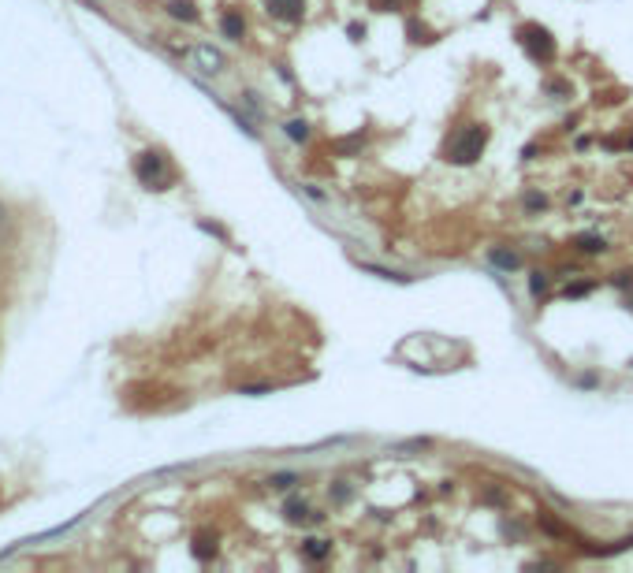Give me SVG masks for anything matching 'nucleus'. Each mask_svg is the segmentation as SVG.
Wrapping results in <instances>:
<instances>
[{"mask_svg": "<svg viewBox=\"0 0 633 573\" xmlns=\"http://www.w3.org/2000/svg\"><path fill=\"white\" fill-rule=\"evenodd\" d=\"M518 41L526 45V52L533 60H540V63H552L555 60V38L544 30V26H537V23H526L518 30Z\"/></svg>", "mask_w": 633, "mask_h": 573, "instance_id": "3", "label": "nucleus"}, {"mask_svg": "<svg viewBox=\"0 0 633 573\" xmlns=\"http://www.w3.org/2000/svg\"><path fill=\"white\" fill-rule=\"evenodd\" d=\"M365 272H373V276L380 279H399V283H410V276H402V272H388V268H376V265H362Z\"/></svg>", "mask_w": 633, "mask_h": 573, "instance_id": "19", "label": "nucleus"}, {"mask_svg": "<svg viewBox=\"0 0 633 573\" xmlns=\"http://www.w3.org/2000/svg\"><path fill=\"white\" fill-rule=\"evenodd\" d=\"M134 175H138V183L149 186V190H168L172 186L168 160H164L160 153H153V149H145V153L134 157Z\"/></svg>", "mask_w": 633, "mask_h": 573, "instance_id": "2", "label": "nucleus"}, {"mask_svg": "<svg viewBox=\"0 0 633 573\" xmlns=\"http://www.w3.org/2000/svg\"><path fill=\"white\" fill-rule=\"evenodd\" d=\"M362 145V134H354V138H343V142H335V149L339 153H351V149H357Z\"/></svg>", "mask_w": 633, "mask_h": 573, "instance_id": "23", "label": "nucleus"}, {"mask_svg": "<svg viewBox=\"0 0 633 573\" xmlns=\"http://www.w3.org/2000/svg\"><path fill=\"white\" fill-rule=\"evenodd\" d=\"M346 34H351V41H362L365 38V26L362 23H351V26H346Z\"/></svg>", "mask_w": 633, "mask_h": 573, "instance_id": "26", "label": "nucleus"}, {"mask_svg": "<svg viewBox=\"0 0 633 573\" xmlns=\"http://www.w3.org/2000/svg\"><path fill=\"white\" fill-rule=\"evenodd\" d=\"M529 294H533V298H544V294H548V276H544L540 268L529 272Z\"/></svg>", "mask_w": 633, "mask_h": 573, "instance_id": "14", "label": "nucleus"}, {"mask_svg": "<svg viewBox=\"0 0 633 573\" xmlns=\"http://www.w3.org/2000/svg\"><path fill=\"white\" fill-rule=\"evenodd\" d=\"M168 15H176V19H183V23H194L198 8H194V0H168Z\"/></svg>", "mask_w": 633, "mask_h": 573, "instance_id": "12", "label": "nucleus"}, {"mask_svg": "<svg viewBox=\"0 0 633 573\" xmlns=\"http://www.w3.org/2000/svg\"><path fill=\"white\" fill-rule=\"evenodd\" d=\"M194 559L198 562H209V559H216V536H209V532H198L194 536Z\"/></svg>", "mask_w": 633, "mask_h": 573, "instance_id": "10", "label": "nucleus"}, {"mask_svg": "<svg viewBox=\"0 0 633 573\" xmlns=\"http://www.w3.org/2000/svg\"><path fill=\"white\" fill-rule=\"evenodd\" d=\"M611 283H614V287H622V290H626V287L633 290V272H614Z\"/></svg>", "mask_w": 633, "mask_h": 573, "instance_id": "21", "label": "nucleus"}, {"mask_svg": "<svg viewBox=\"0 0 633 573\" xmlns=\"http://www.w3.org/2000/svg\"><path fill=\"white\" fill-rule=\"evenodd\" d=\"M220 30H224V38L242 41V34H246V19H242L238 12H224V15H220Z\"/></svg>", "mask_w": 633, "mask_h": 573, "instance_id": "7", "label": "nucleus"}, {"mask_svg": "<svg viewBox=\"0 0 633 573\" xmlns=\"http://www.w3.org/2000/svg\"><path fill=\"white\" fill-rule=\"evenodd\" d=\"M194 63L205 71V75H216V71L224 67V56H220L213 45H198V49H194Z\"/></svg>", "mask_w": 633, "mask_h": 573, "instance_id": "5", "label": "nucleus"}, {"mask_svg": "<svg viewBox=\"0 0 633 573\" xmlns=\"http://www.w3.org/2000/svg\"><path fill=\"white\" fill-rule=\"evenodd\" d=\"M238 391H242V395H269L272 387L269 384H246V387H238Z\"/></svg>", "mask_w": 633, "mask_h": 573, "instance_id": "25", "label": "nucleus"}, {"mask_svg": "<svg viewBox=\"0 0 633 573\" xmlns=\"http://www.w3.org/2000/svg\"><path fill=\"white\" fill-rule=\"evenodd\" d=\"M406 34H410V41H436V38H433V30H428V26H421L417 19H410V23H406Z\"/></svg>", "mask_w": 633, "mask_h": 573, "instance_id": "15", "label": "nucleus"}, {"mask_svg": "<svg viewBox=\"0 0 633 573\" xmlns=\"http://www.w3.org/2000/svg\"><path fill=\"white\" fill-rule=\"evenodd\" d=\"M283 517H287V521H309L313 510H309V503L302 495H291L287 503H283Z\"/></svg>", "mask_w": 633, "mask_h": 573, "instance_id": "8", "label": "nucleus"}, {"mask_svg": "<svg viewBox=\"0 0 633 573\" xmlns=\"http://www.w3.org/2000/svg\"><path fill=\"white\" fill-rule=\"evenodd\" d=\"M328 495H332V503H339V506H343V503H351V488H346L343 480H339V484H335L332 491H328Z\"/></svg>", "mask_w": 633, "mask_h": 573, "instance_id": "20", "label": "nucleus"}, {"mask_svg": "<svg viewBox=\"0 0 633 573\" xmlns=\"http://www.w3.org/2000/svg\"><path fill=\"white\" fill-rule=\"evenodd\" d=\"M544 89H548V94H555V97H566V94H570V86H566V82H555V78L548 82Z\"/></svg>", "mask_w": 633, "mask_h": 573, "instance_id": "24", "label": "nucleus"}, {"mask_svg": "<svg viewBox=\"0 0 633 573\" xmlns=\"http://www.w3.org/2000/svg\"><path fill=\"white\" fill-rule=\"evenodd\" d=\"M283 134H287L291 142H309V120H287V127H283Z\"/></svg>", "mask_w": 633, "mask_h": 573, "instance_id": "13", "label": "nucleus"}, {"mask_svg": "<svg viewBox=\"0 0 633 573\" xmlns=\"http://www.w3.org/2000/svg\"><path fill=\"white\" fill-rule=\"evenodd\" d=\"M544 208H548L544 194H537V190H533V194H526V213H544Z\"/></svg>", "mask_w": 633, "mask_h": 573, "instance_id": "18", "label": "nucleus"}, {"mask_svg": "<svg viewBox=\"0 0 633 573\" xmlns=\"http://www.w3.org/2000/svg\"><path fill=\"white\" fill-rule=\"evenodd\" d=\"M302 551H306L309 562H324L328 554H332V543H328V540H317V536H309V540H302Z\"/></svg>", "mask_w": 633, "mask_h": 573, "instance_id": "11", "label": "nucleus"}, {"mask_svg": "<svg viewBox=\"0 0 633 573\" xmlns=\"http://www.w3.org/2000/svg\"><path fill=\"white\" fill-rule=\"evenodd\" d=\"M306 194H309V197H317V202H324V190H320V186H313V183L306 186Z\"/></svg>", "mask_w": 633, "mask_h": 573, "instance_id": "27", "label": "nucleus"}, {"mask_svg": "<svg viewBox=\"0 0 633 573\" xmlns=\"http://www.w3.org/2000/svg\"><path fill=\"white\" fill-rule=\"evenodd\" d=\"M484 145H488V127H484V123H470V127H462L458 134L447 138L444 160L447 164H458V168H470V164L481 160Z\"/></svg>", "mask_w": 633, "mask_h": 573, "instance_id": "1", "label": "nucleus"}, {"mask_svg": "<svg viewBox=\"0 0 633 573\" xmlns=\"http://www.w3.org/2000/svg\"><path fill=\"white\" fill-rule=\"evenodd\" d=\"M577 384H581V387H596V384H600V380H596L592 372H589V376H581V380H577Z\"/></svg>", "mask_w": 633, "mask_h": 573, "instance_id": "28", "label": "nucleus"}, {"mask_svg": "<svg viewBox=\"0 0 633 573\" xmlns=\"http://www.w3.org/2000/svg\"><path fill=\"white\" fill-rule=\"evenodd\" d=\"M264 12L272 19H283V23H298L306 15V0H264Z\"/></svg>", "mask_w": 633, "mask_h": 573, "instance_id": "4", "label": "nucleus"}, {"mask_svg": "<svg viewBox=\"0 0 633 573\" xmlns=\"http://www.w3.org/2000/svg\"><path fill=\"white\" fill-rule=\"evenodd\" d=\"M295 484H298L295 473H276V477H269V488H276V491H291Z\"/></svg>", "mask_w": 633, "mask_h": 573, "instance_id": "16", "label": "nucleus"}, {"mask_svg": "<svg viewBox=\"0 0 633 573\" xmlns=\"http://www.w3.org/2000/svg\"><path fill=\"white\" fill-rule=\"evenodd\" d=\"M630 365H633V358H630Z\"/></svg>", "mask_w": 633, "mask_h": 573, "instance_id": "29", "label": "nucleus"}, {"mask_svg": "<svg viewBox=\"0 0 633 573\" xmlns=\"http://www.w3.org/2000/svg\"><path fill=\"white\" fill-rule=\"evenodd\" d=\"M488 261H492L495 268H503V272H515V268H521L518 250H507V246H492V250H488Z\"/></svg>", "mask_w": 633, "mask_h": 573, "instance_id": "6", "label": "nucleus"}, {"mask_svg": "<svg viewBox=\"0 0 633 573\" xmlns=\"http://www.w3.org/2000/svg\"><path fill=\"white\" fill-rule=\"evenodd\" d=\"M592 290H596L592 279H581V283H566L563 294H566V298H585V294H592Z\"/></svg>", "mask_w": 633, "mask_h": 573, "instance_id": "17", "label": "nucleus"}, {"mask_svg": "<svg viewBox=\"0 0 633 573\" xmlns=\"http://www.w3.org/2000/svg\"><path fill=\"white\" fill-rule=\"evenodd\" d=\"M373 8H376V12H399L402 0H373Z\"/></svg>", "mask_w": 633, "mask_h": 573, "instance_id": "22", "label": "nucleus"}, {"mask_svg": "<svg viewBox=\"0 0 633 573\" xmlns=\"http://www.w3.org/2000/svg\"><path fill=\"white\" fill-rule=\"evenodd\" d=\"M574 250H577V253H589V257H596V253L608 250V239H603V235H577V239H574Z\"/></svg>", "mask_w": 633, "mask_h": 573, "instance_id": "9", "label": "nucleus"}]
</instances>
